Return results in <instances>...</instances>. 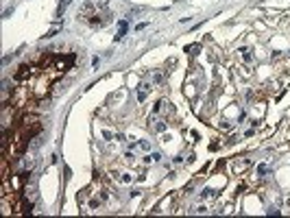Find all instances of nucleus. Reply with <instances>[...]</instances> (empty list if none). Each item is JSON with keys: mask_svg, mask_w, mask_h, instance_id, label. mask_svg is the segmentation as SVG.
Instances as JSON below:
<instances>
[{"mask_svg": "<svg viewBox=\"0 0 290 218\" xmlns=\"http://www.w3.org/2000/svg\"><path fill=\"white\" fill-rule=\"evenodd\" d=\"M125 33H127V22H120V31H118V35H116V39H122Z\"/></svg>", "mask_w": 290, "mask_h": 218, "instance_id": "1", "label": "nucleus"}]
</instances>
